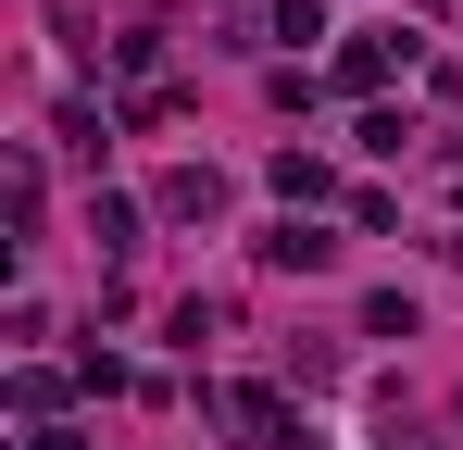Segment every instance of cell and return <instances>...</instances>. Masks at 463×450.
Listing matches in <instances>:
<instances>
[{
    "label": "cell",
    "instance_id": "obj_2",
    "mask_svg": "<svg viewBox=\"0 0 463 450\" xmlns=\"http://www.w3.org/2000/svg\"><path fill=\"white\" fill-rule=\"evenodd\" d=\"M326 250H338V238H326V225H263V263H276V276H313V263H326Z\"/></svg>",
    "mask_w": 463,
    "mask_h": 450
},
{
    "label": "cell",
    "instance_id": "obj_3",
    "mask_svg": "<svg viewBox=\"0 0 463 450\" xmlns=\"http://www.w3.org/2000/svg\"><path fill=\"white\" fill-rule=\"evenodd\" d=\"M388 63H413V38H351L338 51V88H388Z\"/></svg>",
    "mask_w": 463,
    "mask_h": 450
},
{
    "label": "cell",
    "instance_id": "obj_1",
    "mask_svg": "<svg viewBox=\"0 0 463 450\" xmlns=\"http://www.w3.org/2000/svg\"><path fill=\"white\" fill-rule=\"evenodd\" d=\"M163 213H175V225H213V213H226V175H213V163H175V175H163Z\"/></svg>",
    "mask_w": 463,
    "mask_h": 450
},
{
    "label": "cell",
    "instance_id": "obj_4",
    "mask_svg": "<svg viewBox=\"0 0 463 450\" xmlns=\"http://www.w3.org/2000/svg\"><path fill=\"white\" fill-rule=\"evenodd\" d=\"M276 38H326V0H276Z\"/></svg>",
    "mask_w": 463,
    "mask_h": 450
}]
</instances>
